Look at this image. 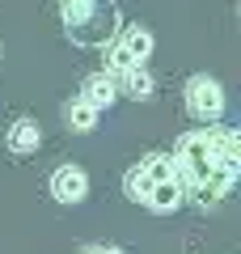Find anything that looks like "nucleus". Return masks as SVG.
I'll return each instance as SVG.
<instances>
[{"label": "nucleus", "mask_w": 241, "mask_h": 254, "mask_svg": "<svg viewBox=\"0 0 241 254\" xmlns=\"http://www.w3.org/2000/svg\"><path fill=\"white\" fill-rule=\"evenodd\" d=\"M174 170H178L182 190H195L203 203L207 199H220L224 190L233 187V178H237L233 170H220V165H216V153H212V144H207L203 127H199V131H186V136L178 140Z\"/></svg>", "instance_id": "1"}, {"label": "nucleus", "mask_w": 241, "mask_h": 254, "mask_svg": "<svg viewBox=\"0 0 241 254\" xmlns=\"http://www.w3.org/2000/svg\"><path fill=\"white\" fill-rule=\"evenodd\" d=\"M60 17L76 47H110L119 34L115 0H60Z\"/></svg>", "instance_id": "2"}, {"label": "nucleus", "mask_w": 241, "mask_h": 254, "mask_svg": "<svg viewBox=\"0 0 241 254\" xmlns=\"http://www.w3.org/2000/svg\"><path fill=\"white\" fill-rule=\"evenodd\" d=\"M186 110H190V119H199V123H216L220 110H224L220 81H212V76H190L186 81Z\"/></svg>", "instance_id": "3"}, {"label": "nucleus", "mask_w": 241, "mask_h": 254, "mask_svg": "<svg viewBox=\"0 0 241 254\" xmlns=\"http://www.w3.org/2000/svg\"><path fill=\"white\" fill-rule=\"evenodd\" d=\"M51 195L60 203H80L85 195H89V178H85V170L80 165H63V170L51 174Z\"/></svg>", "instance_id": "4"}, {"label": "nucleus", "mask_w": 241, "mask_h": 254, "mask_svg": "<svg viewBox=\"0 0 241 254\" xmlns=\"http://www.w3.org/2000/svg\"><path fill=\"white\" fill-rule=\"evenodd\" d=\"M80 93H85V102H89L93 110H106V106L119 102V89H115V76H110V72H93Z\"/></svg>", "instance_id": "5"}, {"label": "nucleus", "mask_w": 241, "mask_h": 254, "mask_svg": "<svg viewBox=\"0 0 241 254\" xmlns=\"http://www.w3.org/2000/svg\"><path fill=\"white\" fill-rule=\"evenodd\" d=\"M182 182L178 178H165V182H157V187L148 190V199H144V208H152V212H178L182 208Z\"/></svg>", "instance_id": "6"}, {"label": "nucleus", "mask_w": 241, "mask_h": 254, "mask_svg": "<svg viewBox=\"0 0 241 254\" xmlns=\"http://www.w3.org/2000/svg\"><path fill=\"white\" fill-rule=\"evenodd\" d=\"M115 89L127 93V98H135V102H148L152 98V76L135 64V68H127V72H115Z\"/></svg>", "instance_id": "7"}, {"label": "nucleus", "mask_w": 241, "mask_h": 254, "mask_svg": "<svg viewBox=\"0 0 241 254\" xmlns=\"http://www.w3.org/2000/svg\"><path fill=\"white\" fill-rule=\"evenodd\" d=\"M38 144H43V127L34 119H17L9 127V148L13 153H38Z\"/></svg>", "instance_id": "8"}, {"label": "nucleus", "mask_w": 241, "mask_h": 254, "mask_svg": "<svg viewBox=\"0 0 241 254\" xmlns=\"http://www.w3.org/2000/svg\"><path fill=\"white\" fill-rule=\"evenodd\" d=\"M119 47H123V51L140 64V60H148V51H152V34H148L144 26H127L123 38H119Z\"/></svg>", "instance_id": "9"}, {"label": "nucleus", "mask_w": 241, "mask_h": 254, "mask_svg": "<svg viewBox=\"0 0 241 254\" xmlns=\"http://www.w3.org/2000/svg\"><path fill=\"white\" fill-rule=\"evenodd\" d=\"M63 119H68V127H72V131H93V127H98V110H93V106H89L85 98L68 102V110H63Z\"/></svg>", "instance_id": "10"}, {"label": "nucleus", "mask_w": 241, "mask_h": 254, "mask_svg": "<svg viewBox=\"0 0 241 254\" xmlns=\"http://www.w3.org/2000/svg\"><path fill=\"white\" fill-rule=\"evenodd\" d=\"M85 254H123V250H115V246H93V250H85Z\"/></svg>", "instance_id": "11"}]
</instances>
